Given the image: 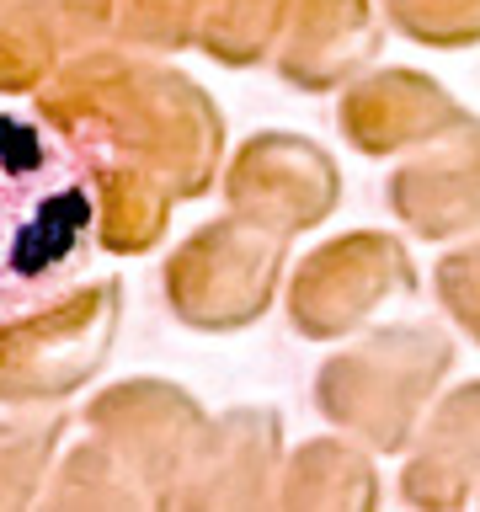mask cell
<instances>
[{
  "label": "cell",
  "instance_id": "1",
  "mask_svg": "<svg viewBox=\"0 0 480 512\" xmlns=\"http://www.w3.org/2000/svg\"><path fill=\"white\" fill-rule=\"evenodd\" d=\"M96 230V198L80 160L16 112H0V310L32 299L80 267Z\"/></svg>",
  "mask_w": 480,
  "mask_h": 512
}]
</instances>
